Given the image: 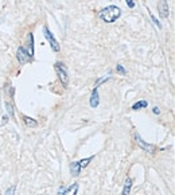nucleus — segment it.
Instances as JSON below:
<instances>
[{"instance_id": "obj_7", "label": "nucleus", "mask_w": 175, "mask_h": 195, "mask_svg": "<svg viewBox=\"0 0 175 195\" xmlns=\"http://www.w3.org/2000/svg\"><path fill=\"white\" fill-rule=\"evenodd\" d=\"M77 191H78V184L74 183V184H71L70 187H67V188L61 187L59 195H77Z\"/></svg>"}, {"instance_id": "obj_3", "label": "nucleus", "mask_w": 175, "mask_h": 195, "mask_svg": "<svg viewBox=\"0 0 175 195\" xmlns=\"http://www.w3.org/2000/svg\"><path fill=\"white\" fill-rule=\"evenodd\" d=\"M94 159V156H90V157H86V159H82V160H78V162H74V163H71V166H70V170H71V174H73L74 176H77L81 170L85 168L89 163H90L92 160Z\"/></svg>"}, {"instance_id": "obj_12", "label": "nucleus", "mask_w": 175, "mask_h": 195, "mask_svg": "<svg viewBox=\"0 0 175 195\" xmlns=\"http://www.w3.org/2000/svg\"><path fill=\"white\" fill-rule=\"evenodd\" d=\"M23 121H24V124L28 125V126H37V125H38V122L35 121L34 119H31V117H27V116H23Z\"/></svg>"}, {"instance_id": "obj_1", "label": "nucleus", "mask_w": 175, "mask_h": 195, "mask_svg": "<svg viewBox=\"0 0 175 195\" xmlns=\"http://www.w3.org/2000/svg\"><path fill=\"white\" fill-rule=\"evenodd\" d=\"M121 15V10L117 6H108L100 12V18L106 23H113Z\"/></svg>"}, {"instance_id": "obj_11", "label": "nucleus", "mask_w": 175, "mask_h": 195, "mask_svg": "<svg viewBox=\"0 0 175 195\" xmlns=\"http://www.w3.org/2000/svg\"><path fill=\"white\" fill-rule=\"evenodd\" d=\"M28 55H34V37L31 33H28Z\"/></svg>"}, {"instance_id": "obj_10", "label": "nucleus", "mask_w": 175, "mask_h": 195, "mask_svg": "<svg viewBox=\"0 0 175 195\" xmlns=\"http://www.w3.org/2000/svg\"><path fill=\"white\" fill-rule=\"evenodd\" d=\"M131 187H132V180H131V178H127V180H125V183H124L123 192H121V195H129Z\"/></svg>"}, {"instance_id": "obj_9", "label": "nucleus", "mask_w": 175, "mask_h": 195, "mask_svg": "<svg viewBox=\"0 0 175 195\" xmlns=\"http://www.w3.org/2000/svg\"><path fill=\"white\" fill-rule=\"evenodd\" d=\"M90 106L92 108H97L98 104H100V97H98V90H97V86H94L93 89V93H92V97H90Z\"/></svg>"}, {"instance_id": "obj_17", "label": "nucleus", "mask_w": 175, "mask_h": 195, "mask_svg": "<svg viewBox=\"0 0 175 195\" xmlns=\"http://www.w3.org/2000/svg\"><path fill=\"white\" fill-rule=\"evenodd\" d=\"M117 71L120 74H125V70L123 69V66H121V65H117Z\"/></svg>"}, {"instance_id": "obj_4", "label": "nucleus", "mask_w": 175, "mask_h": 195, "mask_svg": "<svg viewBox=\"0 0 175 195\" xmlns=\"http://www.w3.org/2000/svg\"><path fill=\"white\" fill-rule=\"evenodd\" d=\"M43 34H44V38H46L49 40V43H50V46L53 49V51H55L58 53L61 50V46H59V43L57 42V39L54 38V35L50 33V30L47 28V27H43Z\"/></svg>"}, {"instance_id": "obj_2", "label": "nucleus", "mask_w": 175, "mask_h": 195, "mask_svg": "<svg viewBox=\"0 0 175 195\" xmlns=\"http://www.w3.org/2000/svg\"><path fill=\"white\" fill-rule=\"evenodd\" d=\"M54 69H55L57 75H58V78H59V81L62 82V85L66 88L67 84H69V75H67V69H66L65 63L57 62L55 65H54Z\"/></svg>"}, {"instance_id": "obj_5", "label": "nucleus", "mask_w": 175, "mask_h": 195, "mask_svg": "<svg viewBox=\"0 0 175 195\" xmlns=\"http://www.w3.org/2000/svg\"><path fill=\"white\" fill-rule=\"evenodd\" d=\"M135 139H136V143L139 144V147H140L142 149H144V151L150 152V153H155V149H156V147H155V146H152V144L146 143L144 140H142V137H140L139 135L135 136Z\"/></svg>"}, {"instance_id": "obj_18", "label": "nucleus", "mask_w": 175, "mask_h": 195, "mask_svg": "<svg viewBox=\"0 0 175 195\" xmlns=\"http://www.w3.org/2000/svg\"><path fill=\"white\" fill-rule=\"evenodd\" d=\"M152 112H154L155 113V115H159V113H160V110H159V108H154V109H152Z\"/></svg>"}, {"instance_id": "obj_6", "label": "nucleus", "mask_w": 175, "mask_h": 195, "mask_svg": "<svg viewBox=\"0 0 175 195\" xmlns=\"http://www.w3.org/2000/svg\"><path fill=\"white\" fill-rule=\"evenodd\" d=\"M16 57H18V61H19L20 65H23V63L28 62L31 59V57L28 55V51H26L24 47H19L16 51Z\"/></svg>"}, {"instance_id": "obj_14", "label": "nucleus", "mask_w": 175, "mask_h": 195, "mask_svg": "<svg viewBox=\"0 0 175 195\" xmlns=\"http://www.w3.org/2000/svg\"><path fill=\"white\" fill-rule=\"evenodd\" d=\"M150 16H151V19H152V22H154V23H155L156 26H158V28H160V27H162V26H160V23H159V22H158V19H156V18H155L154 15H152V13H151V12H150Z\"/></svg>"}, {"instance_id": "obj_15", "label": "nucleus", "mask_w": 175, "mask_h": 195, "mask_svg": "<svg viewBox=\"0 0 175 195\" xmlns=\"http://www.w3.org/2000/svg\"><path fill=\"white\" fill-rule=\"evenodd\" d=\"M13 192H15V186H12L11 188H8V191L6 192V195H13Z\"/></svg>"}, {"instance_id": "obj_13", "label": "nucleus", "mask_w": 175, "mask_h": 195, "mask_svg": "<svg viewBox=\"0 0 175 195\" xmlns=\"http://www.w3.org/2000/svg\"><path fill=\"white\" fill-rule=\"evenodd\" d=\"M147 105H148L147 101H139V102H136L132 106V109L133 110H139V109H142V108H147Z\"/></svg>"}, {"instance_id": "obj_8", "label": "nucleus", "mask_w": 175, "mask_h": 195, "mask_svg": "<svg viewBox=\"0 0 175 195\" xmlns=\"http://www.w3.org/2000/svg\"><path fill=\"white\" fill-rule=\"evenodd\" d=\"M158 8H159V13H160L162 18H168L170 10H168V4H167V2H166V0H160Z\"/></svg>"}, {"instance_id": "obj_16", "label": "nucleus", "mask_w": 175, "mask_h": 195, "mask_svg": "<svg viewBox=\"0 0 175 195\" xmlns=\"http://www.w3.org/2000/svg\"><path fill=\"white\" fill-rule=\"evenodd\" d=\"M125 2H127V4H128L129 8H133V7H135V2H133V0H125Z\"/></svg>"}]
</instances>
